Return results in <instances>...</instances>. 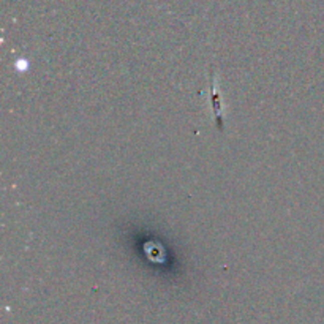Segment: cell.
<instances>
[{"label": "cell", "mask_w": 324, "mask_h": 324, "mask_svg": "<svg viewBox=\"0 0 324 324\" xmlns=\"http://www.w3.org/2000/svg\"><path fill=\"white\" fill-rule=\"evenodd\" d=\"M211 89H212V109H214V120L217 122L218 127H223V103L220 98V92H218L217 76L215 73H211Z\"/></svg>", "instance_id": "obj_1"}]
</instances>
